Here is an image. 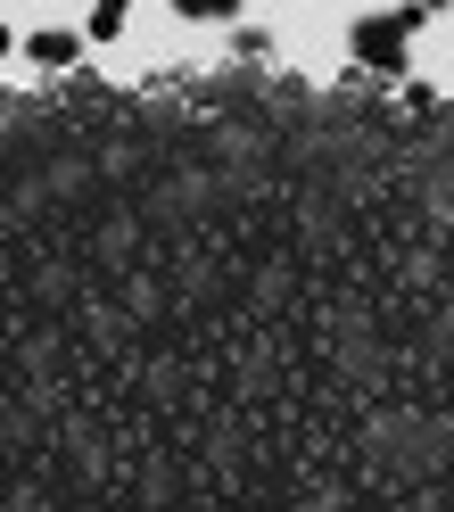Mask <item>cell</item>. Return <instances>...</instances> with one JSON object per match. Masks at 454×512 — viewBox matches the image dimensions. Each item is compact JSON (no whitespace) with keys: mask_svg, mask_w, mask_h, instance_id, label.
I'll use <instances>...</instances> for the list:
<instances>
[{"mask_svg":"<svg viewBox=\"0 0 454 512\" xmlns=\"http://www.w3.org/2000/svg\"><path fill=\"white\" fill-rule=\"evenodd\" d=\"M413 25H421V9L364 17V25H355V58H364L372 75H397V67H405V42H413Z\"/></svg>","mask_w":454,"mask_h":512,"instance_id":"6da1fadb","label":"cell"},{"mask_svg":"<svg viewBox=\"0 0 454 512\" xmlns=\"http://www.w3.org/2000/svg\"><path fill=\"white\" fill-rule=\"evenodd\" d=\"M25 58H34V67H75V58H83V34L50 25V34H34V42H25Z\"/></svg>","mask_w":454,"mask_h":512,"instance_id":"7a4b0ae2","label":"cell"},{"mask_svg":"<svg viewBox=\"0 0 454 512\" xmlns=\"http://www.w3.org/2000/svg\"><path fill=\"white\" fill-rule=\"evenodd\" d=\"M124 34V0H91V25H83V42H116Z\"/></svg>","mask_w":454,"mask_h":512,"instance_id":"3957f363","label":"cell"},{"mask_svg":"<svg viewBox=\"0 0 454 512\" xmlns=\"http://www.w3.org/2000/svg\"><path fill=\"white\" fill-rule=\"evenodd\" d=\"M232 58H273V34H265V25H240V34H232Z\"/></svg>","mask_w":454,"mask_h":512,"instance_id":"277c9868","label":"cell"},{"mask_svg":"<svg viewBox=\"0 0 454 512\" xmlns=\"http://www.w3.org/2000/svg\"><path fill=\"white\" fill-rule=\"evenodd\" d=\"M413 9H446V0H413Z\"/></svg>","mask_w":454,"mask_h":512,"instance_id":"5b68a950","label":"cell"},{"mask_svg":"<svg viewBox=\"0 0 454 512\" xmlns=\"http://www.w3.org/2000/svg\"><path fill=\"white\" fill-rule=\"evenodd\" d=\"M0 50H9V25H0Z\"/></svg>","mask_w":454,"mask_h":512,"instance_id":"8992f818","label":"cell"}]
</instances>
